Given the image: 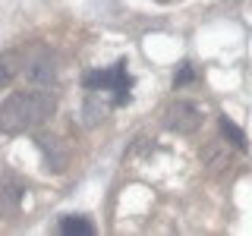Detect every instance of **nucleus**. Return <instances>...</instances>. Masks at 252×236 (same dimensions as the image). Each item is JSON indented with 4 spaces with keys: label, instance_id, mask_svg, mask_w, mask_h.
<instances>
[{
    "label": "nucleus",
    "instance_id": "obj_2",
    "mask_svg": "<svg viewBox=\"0 0 252 236\" xmlns=\"http://www.w3.org/2000/svg\"><path fill=\"white\" fill-rule=\"evenodd\" d=\"M82 85L89 91H114V104H123V101H129L132 79L126 73V63L120 60L110 69H94V73H89L82 79Z\"/></svg>",
    "mask_w": 252,
    "mask_h": 236
},
{
    "label": "nucleus",
    "instance_id": "obj_9",
    "mask_svg": "<svg viewBox=\"0 0 252 236\" xmlns=\"http://www.w3.org/2000/svg\"><path fill=\"white\" fill-rule=\"evenodd\" d=\"M220 132H224V139H230L236 148H246V132L240 129L233 120H227V117H220Z\"/></svg>",
    "mask_w": 252,
    "mask_h": 236
},
{
    "label": "nucleus",
    "instance_id": "obj_5",
    "mask_svg": "<svg viewBox=\"0 0 252 236\" xmlns=\"http://www.w3.org/2000/svg\"><path fill=\"white\" fill-rule=\"evenodd\" d=\"M19 73H22V51L0 54V88H3V85H10Z\"/></svg>",
    "mask_w": 252,
    "mask_h": 236
},
{
    "label": "nucleus",
    "instance_id": "obj_7",
    "mask_svg": "<svg viewBox=\"0 0 252 236\" xmlns=\"http://www.w3.org/2000/svg\"><path fill=\"white\" fill-rule=\"evenodd\" d=\"M60 233L63 236H92L94 227L85 217H63L60 220Z\"/></svg>",
    "mask_w": 252,
    "mask_h": 236
},
{
    "label": "nucleus",
    "instance_id": "obj_10",
    "mask_svg": "<svg viewBox=\"0 0 252 236\" xmlns=\"http://www.w3.org/2000/svg\"><path fill=\"white\" fill-rule=\"evenodd\" d=\"M192 79H195L192 66H183V69H180V73H177V85H186V82H192Z\"/></svg>",
    "mask_w": 252,
    "mask_h": 236
},
{
    "label": "nucleus",
    "instance_id": "obj_8",
    "mask_svg": "<svg viewBox=\"0 0 252 236\" xmlns=\"http://www.w3.org/2000/svg\"><path fill=\"white\" fill-rule=\"evenodd\" d=\"M6 177L0 179V214H13L16 208H19V192L22 189L19 186H13V189H6Z\"/></svg>",
    "mask_w": 252,
    "mask_h": 236
},
{
    "label": "nucleus",
    "instance_id": "obj_4",
    "mask_svg": "<svg viewBox=\"0 0 252 236\" xmlns=\"http://www.w3.org/2000/svg\"><path fill=\"white\" fill-rule=\"evenodd\" d=\"M167 126L180 136H189L202 126V110L192 104V101H177V104L167 107Z\"/></svg>",
    "mask_w": 252,
    "mask_h": 236
},
{
    "label": "nucleus",
    "instance_id": "obj_1",
    "mask_svg": "<svg viewBox=\"0 0 252 236\" xmlns=\"http://www.w3.org/2000/svg\"><path fill=\"white\" fill-rule=\"evenodd\" d=\"M57 107V98L44 91L41 85L32 91H13L10 98L0 104V129L16 136V132H29L38 123H44Z\"/></svg>",
    "mask_w": 252,
    "mask_h": 236
},
{
    "label": "nucleus",
    "instance_id": "obj_3",
    "mask_svg": "<svg viewBox=\"0 0 252 236\" xmlns=\"http://www.w3.org/2000/svg\"><path fill=\"white\" fill-rule=\"evenodd\" d=\"M22 76L32 85H51L57 79V57H54L47 47H29L22 51Z\"/></svg>",
    "mask_w": 252,
    "mask_h": 236
},
{
    "label": "nucleus",
    "instance_id": "obj_6",
    "mask_svg": "<svg viewBox=\"0 0 252 236\" xmlns=\"http://www.w3.org/2000/svg\"><path fill=\"white\" fill-rule=\"evenodd\" d=\"M38 148L44 151L47 164H51L54 170H63V167H66V151L60 148V142L54 139V136H41V139H38Z\"/></svg>",
    "mask_w": 252,
    "mask_h": 236
}]
</instances>
